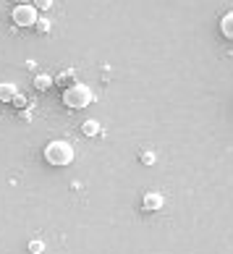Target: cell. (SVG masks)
Segmentation results:
<instances>
[{"label":"cell","mask_w":233,"mask_h":254,"mask_svg":"<svg viewBox=\"0 0 233 254\" xmlns=\"http://www.w3.org/2000/svg\"><path fill=\"white\" fill-rule=\"evenodd\" d=\"M92 100H95L92 89L87 87V84H81V81H73L71 87H66V92H63V102H66V108H71V110L87 108Z\"/></svg>","instance_id":"1"},{"label":"cell","mask_w":233,"mask_h":254,"mask_svg":"<svg viewBox=\"0 0 233 254\" xmlns=\"http://www.w3.org/2000/svg\"><path fill=\"white\" fill-rule=\"evenodd\" d=\"M45 160L50 165H68L73 163V147L68 142H63V139H55V142L45 147Z\"/></svg>","instance_id":"2"},{"label":"cell","mask_w":233,"mask_h":254,"mask_svg":"<svg viewBox=\"0 0 233 254\" xmlns=\"http://www.w3.org/2000/svg\"><path fill=\"white\" fill-rule=\"evenodd\" d=\"M11 18H13V24H16V26H34L40 16H37V8H34V5L21 3V5H16V8H13Z\"/></svg>","instance_id":"3"},{"label":"cell","mask_w":233,"mask_h":254,"mask_svg":"<svg viewBox=\"0 0 233 254\" xmlns=\"http://www.w3.org/2000/svg\"><path fill=\"white\" fill-rule=\"evenodd\" d=\"M163 194H157V191H147L144 194V199H142V210L144 212H157V210H163Z\"/></svg>","instance_id":"4"},{"label":"cell","mask_w":233,"mask_h":254,"mask_svg":"<svg viewBox=\"0 0 233 254\" xmlns=\"http://www.w3.org/2000/svg\"><path fill=\"white\" fill-rule=\"evenodd\" d=\"M18 95V87H16V84H0V102H11L13 97Z\"/></svg>","instance_id":"5"},{"label":"cell","mask_w":233,"mask_h":254,"mask_svg":"<svg viewBox=\"0 0 233 254\" xmlns=\"http://www.w3.org/2000/svg\"><path fill=\"white\" fill-rule=\"evenodd\" d=\"M220 32L228 37V40H233V11L231 13H226L220 18Z\"/></svg>","instance_id":"6"},{"label":"cell","mask_w":233,"mask_h":254,"mask_svg":"<svg viewBox=\"0 0 233 254\" xmlns=\"http://www.w3.org/2000/svg\"><path fill=\"white\" fill-rule=\"evenodd\" d=\"M34 87L40 89V92L50 89L53 87V76H48V73H37V76H34Z\"/></svg>","instance_id":"7"},{"label":"cell","mask_w":233,"mask_h":254,"mask_svg":"<svg viewBox=\"0 0 233 254\" xmlns=\"http://www.w3.org/2000/svg\"><path fill=\"white\" fill-rule=\"evenodd\" d=\"M81 131H84L87 136H97V134H100V124H97V121H84Z\"/></svg>","instance_id":"8"},{"label":"cell","mask_w":233,"mask_h":254,"mask_svg":"<svg viewBox=\"0 0 233 254\" xmlns=\"http://www.w3.org/2000/svg\"><path fill=\"white\" fill-rule=\"evenodd\" d=\"M29 252L32 254H42L45 252V244L42 241H29Z\"/></svg>","instance_id":"9"},{"label":"cell","mask_w":233,"mask_h":254,"mask_svg":"<svg viewBox=\"0 0 233 254\" xmlns=\"http://www.w3.org/2000/svg\"><path fill=\"white\" fill-rule=\"evenodd\" d=\"M34 3H37V5H34L37 11H48V8L53 5V0H34Z\"/></svg>","instance_id":"10"},{"label":"cell","mask_w":233,"mask_h":254,"mask_svg":"<svg viewBox=\"0 0 233 254\" xmlns=\"http://www.w3.org/2000/svg\"><path fill=\"white\" fill-rule=\"evenodd\" d=\"M34 26H37L40 32H48V29H50V21H48V18H37V24H34Z\"/></svg>","instance_id":"11"},{"label":"cell","mask_w":233,"mask_h":254,"mask_svg":"<svg viewBox=\"0 0 233 254\" xmlns=\"http://www.w3.org/2000/svg\"><path fill=\"white\" fill-rule=\"evenodd\" d=\"M11 102H13L16 108H24V105H26V100H24V95H16V97H13Z\"/></svg>","instance_id":"12"},{"label":"cell","mask_w":233,"mask_h":254,"mask_svg":"<svg viewBox=\"0 0 233 254\" xmlns=\"http://www.w3.org/2000/svg\"><path fill=\"white\" fill-rule=\"evenodd\" d=\"M142 160H144V163H155V155H152V152H144Z\"/></svg>","instance_id":"13"}]
</instances>
